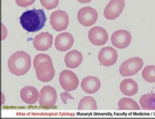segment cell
Here are the masks:
<instances>
[{
	"label": "cell",
	"instance_id": "1",
	"mask_svg": "<svg viewBox=\"0 0 155 119\" xmlns=\"http://www.w3.org/2000/svg\"><path fill=\"white\" fill-rule=\"evenodd\" d=\"M47 21L45 13L43 9L28 10L20 16V23L24 30L30 33L40 31Z\"/></svg>",
	"mask_w": 155,
	"mask_h": 119
},
{
	"label": "cell",
	"instance_id": "2",
	"mask_svg": "<svg viewBox=\"0 0 155 119\" xmlns=\"http://www.w3.org/2000/svg\"><path fill=\"white\" fill-rule=\"evenodd\" d=\"M7 66L9 70L13 74L17 76H23L31 68V57L26 52H17L9 57Z\"/></svg>",
	"mask_w": 155,
	"mask_h": 119
},
{
	"label": "cell",
	"instance_id": "3",
	"mask_svg": "<svg viewBox=\"0 0 155 119\" xmlns=\"http://www.w3.org/2000/svg\"><path fill=\"white\" fill-rule=\"evenodd\" d=\"M143 66V61L140 57H132L124 61L119 68L120 74L123 77H129L136 75L140 72Z\"/></svg>",
	"mask_w": 155,
	"mask_h": 119
},
{
	"label": "cell",
	"instance_id": "4",
	"mask_svg": "<svg viewBox=\"0 0 155 119\" xmlns=\"http://www.w3.org/2000/svg\"><path fill=\"white\" fill-rule=\"evenodd\" d=\"M57 101L56 89L50 85L43 87L39 94V103L43 108H49L54 107Z\"/></svg>",
	"mask_w": 155,
	"mask_h": 119
},
{
	"label": "cell",
	"instance_id": "5",
	"mask_svg": "<svg viewBox=\"0 0 155 119\" xmlns=\"http://www.w3.org/2000/svg\"><path fill=\"white\" fill-rule=\"evenodd\" d=\"M59 81L61 87L68 92L75 91L79 83L78 77L69 70H65L60 74Z\"/></svg>",
	"mask_w": 155,
	"mask_h": 119
},
{
	"label": "cell",
	"instance_id": "6",
	"mask_svg": "<svg viewBox=\"0 0 155 119\" xmlns=\"http://www.w3.org/2000/svg\"><path fill=\"white\" fill-rule=\"evenodd\" d=\"M97 18L98 14L97 11L91 7H83L77 13V20L84 27H90L95 24Z\"/></svg>",
	"mask_w": 155,
	"mask_h": 119
},
{
	"label": "cell",
	"instance_id": "7",
	"mask_svg": "<svg viewBox=\"0 0 155 119\" xmlns=\"http://www.w3.org/2000/svg\"><path fill=\"white\" fill-rule=\"evenodd\" d=\"M50 23L53 30L56 31L66 30L69 25V16L66 12L57 10L51 14Z\"/></svg>",
	"mask_w": 155,
	"mask_h": 119
},
{
	"label": "cell",
	"instance_id": "8",
	"mask_svg": "<svg viewBox=\"0 0 155 119\" xmlns=\"http://www.w3.org/2000/svg\"><path fill=\"white\" fill-rule=\"evenodd\" d=\"M124 6L125 0H111L104 9L105 18L109 20H115L122 13Z\"/></svg>",
	"mask_w": 155,
	"mask_h": 119
},
{
	"label": "cell",
	"instance_id": "9",
	"mask_svg": "<svg viewBox=\"0 0 155 119\" xmlns=\"http://www.w3.org/2000/svg\"><path fill=\"white\" fill-rule=\"evenodd\" d=\"M35 69L36 76L41 81L48 83L54 78L55 69L53 67L52 63L45 61L40 63Z\"/></svg>",
	"mask_w": 155,
	"mask_h": 119
},
{
	"label": "cell",
	"instance_id": "10",
	"mask_svg": "<svg viewBox=\"0 0 155 119\" xmlns=\"http://www.w3.org/2000/svg\"><path fill=\"white\" fill-rule=\"evenodd\" d=\"M111 43L119 49H125L129 46L132 42V35L125 30H119L115 31L111 35Z\"/></svg>",
	"mask_w": 155,
	"mask_h": 119
},
{
	"label": "cell",
	"instance_id": "11",
	"mask_svg": "<svg viewBox=\"0 0 155 119\" xmlns=\"http://www.w3.org/2000/svg\"><path fill=\"white\" fill-rule=\"evenodd\" d=\"M118 53L115 49L107 46L101 48L98 53V61L104 67H111L115 64L118 60Z\"/></svg>",
	"mask_w": 155,
	"mask_h": 119
},
{
	"label": "cell",
	"instance_id": "12",
	"mask_svg": "<svg viewBox=\"0 0 155 119\" xmlns=\"http://www.w3.org/2000/svg\"><path fill=\"white\" fill-rule=\"evenodd\" d=\"M109 36L104 28L96 26L91 28L88 31V39L95 46H103L108 41Z\"/></svg>",
	"mask_w": 155,
	"mask_h": 119
},
{
	"label": "cell",
	"instance_id": "13",
	"mask_svg": "<svg viewBox=\"0 0 155 119\" xmlns=\"http://www.w3.org/2000/svg\"><path fill=\"white\" fill-rule=\"evenodd\" d=\"M52 42L53 36L51 33L48 32H42L35 36L33 44L35 50L45 52L52 47Z\"/></svg>",
	"mask_w": 155,
	"mask_h": 119
},
{
	"label": "cell",
	"instance_id": "14",
	"mask_svg": "<svg viewBox=\"0 0 155 119\" xmlns=\"http://www.w3.org/2000/svg\"><path fill=\"white\" fill-rule=\"evenodd\" d=\"M74 44V39L69 33L64 32L59 34L55 39L54 46L58 51L64 52L70 50Z\"/></svg>",
	"mask_w": 155,
	"mask_h": 119
},
{
	"label": "cell",
	"instance_id": "15",
	"mask_svg": "<svg viewBox=\"0 0 155 119\" xmlns=\"http://www.w3.org/2000/svg\"><path fill=\"white\" fill-rule=\"evenodd\" d=\"M81 89L87 94H94L101 87V82L97 77L89 76L83 78L81 83Z\"/></svg>",
	"mask_w": 155,
	"mask_h": 119
},
{
	"label": "cell",
	"instance_id": "16",
	"mask_svg": "<svg viewBox=\"0 0 155 119\" xmlns=\"http://www.w3.org/2000/svg\"><path fill=\"white\" fill-rule=\"evenodd\" d=\"M39 92L38 89L32 86H26L23 87L20 92L22 100L27 104H35L39 98Z\"/></svg>",
	"mask_w": 155,
	"mask_h": 119
},
{
	"label": "cell",
	"instance_id": "17",
	"mask_svg": "<svg viewBox=\"0 0 155 119\" xmlns=\"http://www.w3.org/2000/svg\"><path fill=\"white\" fill-rule=\"evenodd\" d=\"M83 56L82 53L78 50H73L69 52L65 55L64 62L66 67L69 68H76L82 63Z\"/></svg>",
	"mask_w": 155,
	"mask_h": 119
},
{
	"label": "cell",
	"instance_id": "18",
	"mask_svg": "<svg viewBox=\"0 0 155 119\" xmlns=\"http://www.w3.org/2000/svg\"><path fill=\"white\" fill-rule=\"evenodd\" d=\"M120 89L124 95L132 96L136 95L138 92V84L135 80L132 79H125L120 83Z\"/></svg>",
	"mask_w": 155,
	"mask_h": 119
},
{
	"label": "cell",
	"instance_id": "19",
	"mask_svg": "<svg viewBox=\"0 0 155 119\" xmlns=\"http://www.w3.org/2000/svg\"><path fill=\"white\" fill-rule=\"evenodd\" d=\"M142 109L155 110V94L148 93L143 95L140 100Z\"/></svg>",
	"mask_w": 155,
	"mask_h": 119
},
{
	"label": "cell",
	"instance_id": "20",
	"mask_svg": "<svg viewBox=\"0 0 155 119\" xmlns=\"http://www.w3.org/2000/svg\"><path fill=\"white\" fill-rule=\"evenodd\" d=\"M79 110H97L96 101L91 96H84L81 99L78 105Z\"/></svg>",
	"mask_w": 155,
	"mask_h": 119
},
{
	"label": "cell",
	"instance_id": "21",
	"mask_svg": "<svg viewBox=\"0 0 155 119\" xmlns=\"http://www.w3.org/2000/svg\"><path fill=\"white\" fill-rule=\"evenodd\" d=\"M118 105L120 110H140V106L132 98H122L119 100Z\"/></svg>",
	"mask_w": 155,
	"mask_h": 119
},
{
	"label": "cell",
	"instance_id": "22",
	"mask_svg": "<svg viewBox=\"0 0 155 119\" xmlns=\"http://www.w3.org/2000/svg\"><path fill=\"white\" fill-rule=\"evenodd\" d=\"M155 66L149 65L145 67L142 71V77L143 80L150 83H155Z\"/></svg>",
	"mask_w": 155,
	"mask_h": 119
},
{
	"label": "cell",
	"instance_id": "23",
	"mask_svg": "<svg viewBox=\"0 0 155 119\" xmlns=\"http://www.w3.org/2000/svg\"><path fill=\"white\" fill-rule=\"evenodd\" d=\"M45 61L52 63L51 57L48 55L45 54V53H39V54L37 55L35 57V58L34 59V62H33L34 68H35L40 63L45 62Z\"/></svg>",
	"mask_w": 155,
	"mask_h": 119
},
{
	"label": "cell",
	"instance_id": "24",
	"mask_svg": "<svg viewBox=\"0 0 155 119\" xmlns=\"http://www.w3.org/2000/svg\"><path fill=\"white\" fill-rule=\"evenodd\" d=\"M41 5L47 10H51L58 6L59 0H40Z\"/></svg>",
	"mask_w": 155,
	"mask_h": 119
},
{
	"label": "cell",
	"instance_id": "25",
	"mask_svg": "<svg viewBox=\"0 0 155 119\" xmlns=\"http://www.w3.org/2000/svg\"><path fill=\"white\" fill-rule=\"evenodd\" d=\"M15 2L20 7H27L34 4L35 0H15Z\"/></svg>",
	"mask_w": 155,
	"mask_h": 119
},
{
	"label": "cell",
	"instance_id": "26",
	"mask_svg": "<svg viewBox=\"0 0 155 119\" xmlns=\"http://www.w3.org/2000/svg\"><path fill=\"white\" fill-rule=\"evenodd\" d=\"M60 96H61V99H62V102L65 104H67V101L68 99H72V100L74 99V98H73L69 92H68V91L61 93Z\"/></svg>",
	"mask_w": 155,
	"mask_h": 119
},
{
	"label": "cell",
	"instance_id": "27",
	"mask_svg": "<svg viewBox=\"0 0 155 119\" xmlns=\"http://www.w3.org/2000/svg\"><path fill=\"white\" fill-rule=\"evenodd\" d=\"M77 1L81 3H87L91 2L92 0H77Z\"/></svg>",
	"mask_w": 155,
	"mask_h": 119
},
{
	"label": "cell",
	"instance_id": "28",
	"mask_svg": "<svg viewBox=\"0 0 155 119\" xmlns=\"http://www.w3.org/2000/svg\"><path fill=\"white\" fill-rule=\"evenodd\" d=\"M154 71H155V70H154Z\"/></svg>",
	"mask_w": 155,
	"mask_h": 119
}]
</instances>
